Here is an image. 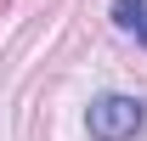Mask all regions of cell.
<instances>
[{"instance_id": "7a4b0ae2", "label": "cell", "mask_w": 147, "mask_h": 141, "mask_svg": "<svg viewBox=\"0 0 147 141\" xmlns=\"http://www.w3.org/2000/svg\"><path fill=\"white\" fill-rule=\"evenodd\" d=\"M113 28H125L147 45V0H113Z\"/></svg>"}, {"instance_id": "6da1fadb", "label": "cell", "mask_w": 147, "mask_h": 141, "mask_svg": "<svg viewBox=\"0 0 147 141\" xmlns=\"http://www.w3.org/2000/svg\"><path fill=\"white\" fill-rule=\"evenodd\" d=\"M85 124H91V141H130L147 124V102L142 96H102V102H91Z\"/></svg>"}]
</instances>
